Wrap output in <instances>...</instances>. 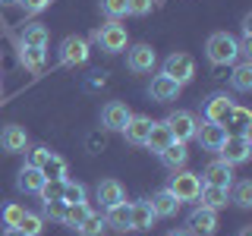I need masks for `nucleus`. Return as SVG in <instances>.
<instances>
[{"mask_svg": "<svg viewBox=\"0 0 252 236\" xmlns=\"http://www.w3.org/2000/svg\"><path fill=\"white\" fill-rule=\"evenodd\" d=\"M180 91H183V85L173 82V79H170V76H164V73H158V76L152 79V85H148V94H152V101H158V104L177 101V98H180Z\"/></svg>", "mask_w": 252, "mask_h": 236, "instance_id": "9b49d317", "label": "nucleus"}, {"mask_svg": "<svg viewBox=\"0 0 252 236\" xmlns=\"http://www.w3.org/2000/svg\"><path fill=\"white\" fill-rule=\"evenodd\" d=\"M199 199L205 208H211V211H218V208H224L227 202H230V189H220V186H208V183H202V192H199Z\"/></svg>", "mask_w": 252, "mask_h": 236, "instance_id": "5701e85b", "label": "nucleus"}, {"mask_svg": "<svg viewBox=\"0 0 252 236\" xmlns=\"http://www.w3.org/2000/svg\"><path fill=\"white\" fill-rule=\"evenodd\" d=\"M47 154H51V148H44V145L32 148V154H29V164H32V167H41V164L47 161Z\"/></svg>", "mask_w": 252, "mask_h": 236, "instance_id": "ea45409f", "label": "nucleus"}, {"mask_svg": "<svg viewBox=\"0 0 252 236\" xmlns=\"http://www.w3.org/2000/svg\"><path fill=\"white\" fill-rule=\"evenodd\" d=\"M104 230H107V220H104V214H94V211H92V214H89V217L82 220V224L76 227V233H79V236H101Z\"/></svg>", "mask_w": 252, "mask_h": 236, "instance_id": "bb28decb", "label": "nucleus"}, {"mask_svg": "<svg viewBox=\"0 0 252 236\" xmlns=\"http://www.w3.org/2000/svg\"><path fill=\"white\" fill-rule=\"evenodd\" d=\"M22 44L26 47H44L47 44V29L41 22H32V26L22 29Z\"/></svg>", "mask_w": 252, "mask_h": 236, "instance_id": "cd10ccee", "label": "nucleus"}, {"mask_svg": "<svg viewBox=\"0 0 252 236\" xmlns=\"http://www.w3.org/2000/svg\"><path fill=\"white\" fill-rule=\"evenodd\" d=\"M158 157H161V164H164L167 170H183V167H186V161H189L186 142H170V145L164 148V151L158 154Z\"/></svg>", "mask_w": 252, "mask_h": 236, "instance_id": "6ab92c4d", "label": "nucleus"}, {"mask_svg": "<svg viewBox=\"0 0 252 236\" xmlns=\"http://www.w3.org/2000/svg\"><path fill=\"white\" fill-rule=\"evenodd\" d=\"M101 13L107 19H123L129 13V6H126V0H101Z\"/></svg>", "mask_w": 252, "mask_h": 236, "instance_id": "72a5a7b5", "label": "nucleus"}, {"mask_svg": "<svg viewBox=\"0 0 252 236\" xmlns=\"http://www.w3.org/2000/svg\"><path fill=\"white\" fill-rule=\"evenodd\" d=\"M26 145H29V132L22 129V126H3V132H0V148L3 151H26Z\"/></svg>", "mask_w": 252, "mask_h": 236, "instance_id": "f3484780", "label": "nucleus"}, {"mask_svg": "<svg viewBox=\"0 0 252 236\" xmlns=\"http://www.w3.org/2000/svg\"><path fill=\"white\" fill-rule=\"evenodd\" d=\"M240 236H252V230H249V227H246V230H243V233H240Z\"/></svg>", "mask_w": 252, "mask_h": 236, "instance_id": "a18cd8bd", "label": "nucleus"}, {"mask_svg": "<svg viewBox=\"0 0 252 236\" xmlns=\"http://www.w3.org/2000/svg\"><path fill=\"white\" fill-rule=\"evenodd\" d=\"M94 195H98V202H101V208H114L117 202H123L126 199V192H123V186L117 183V179H101L98 186H94Z\"/></svg>", "mask_w": 252, "mask_h": 236, "instance_id": "dca6fc26", "label": "nucleus"}, {"mask_svg": "<svg viewBox=\"0 0 252 236\" xmlns=\"http://www.w3.org/2000/svg\"><path fill=\"white\" fill-rule=\"evenodd\" d=\"M195 139L202 142L205 151H218V148L224 145V139H227V126H218V123L202 120L199 126H195Z\"/></svg>", "mask_w": 252, "mask_h": 236, "instance_id": "ddd939ff", "label": "nucleus"}, {"mask_svg": "<svg viewBox=\"0 0 252 236\" xmlns=\"http://www.w3.org/2000/svg\"><path fill=\"white\" fill-rule=\"evenodd\" d=\"M186 227H189V233L192 236H215L218 230V211H211V208H195L192 214L186 217Z\"/></svg>", "mask_w": 252, "mask_h": 236, "instance_id": "0eeeda50", "label": "nucleus"}, {"mask_svg": "<svg viewBox=\"0 0 252 236\" xmlns=\"http://www.w3.org/2000/svg\"><path fill=\"white\" fill-rule=\"evenodd\" d=\"M202 183L208 186H220V189H230L233 186V167L227 161H211L202 173Z\"/></svg>", "mask_w": 252, "mask_h": 236, "instance_id": "4468645a", "label": "nucleus"}, {"mask_svg": "<svg viewBox=\"0 0 252 236\" xmlns=\"http://www.w3.org/2000/svg\"><path fill=\"white\" fill-rule=\"evenodd\" d=\"M44 214L51 220H60L63 224V214H66V202H44Z\"/></svg>", "mask_w": 252, "mask_h": 236, "instance_id": "4c0bfd02", "label": "nucleus"}, {"mask_svg": "<svg viewBox=\"0 0 252 236\" xmlns=\"http://www.w3.org/2000/svg\"><path fill=\"white\" fill-rule=\"evenodd\" d=\"M132 110L123 104V101H110V104H104V110H101V123H104V129L110 132H123V126L129 123Z\"/></svg>", "mask_w": 252, "mask_h": 236, "instance_id": "f8f14e48", "label": "nucleus"}, {"mask_svg": "<svg viewBox=\"0 0 252 236\" xmlns=\"http://www.w3.org/2000/svg\"><path fill=\"white\" fill-rule=\"evenodd\" d=\"M230 85L236 91H252V63L249 60H243V63H236L233 66V76H230Z\"/></svg>", "mask_w": 252, "mask_h": 236, "instance_id": "393cba45", "label": "nucleus"}, {"mask_svg": "<svg viewBox=\"0 0 252 236\" xmlns=\"http://www.w3.org/2000/svg\"><path fill=\"white\" fill-rule=\"evenodd\" d=\"M167 236H192V233H189V230H170Z\"/></svg>", "mask_w": 252, "mask_h": 236, "instance_id": "37998d69", "label": "nucleus"}, {"mask_svg": "<svg viewBox=\"0 0 252 236\" xmlns=\"http://www.w3.org/2000/svg\"><path fill=\"white\" fill-rule=\"evenodd\" d=\"M16 227H19V230H22V233H26V236H38V233H41V230H44V224H41V217H38V214H32V211H26V214H22V217H19V224H16Z\"/></svg>", "mask_w": 252, "mask_h": 236, "instance_id": "2f4dec72", "label": "nucleus"}, {"mask_svg": "<svg viewBox=\"0 0 252 236\" xmlns=\"http://www.w3.org/2000/svg\"><path fill=\"white\" fill-rule=\"evenodd\" d=\"M104 220H107V227H114V230H129V205H126V199L117 202L114 208H107Z\"/></svg>", "mask_w": 252, "mask_h": 236, "instance_id": "b1692460", "label": "nucleus"}, {"mask_svg": "<svg viewBox=\"0 0 252 236\" xmlns=\"http://www.w3.org/2000/svg\"><path fill=\"white\" fill-rule=\"evenodd\" d=\"M3 236H26V233H22L19 227H6V230H3Z\"/></svg>", "mask_w": 252, "mask_h": 236, "instance_id": "79ce46f5", "label": "nucleus"}, {"mask_svg": "<svg viewBox=\"0 0 252 236\" xmlns=\"http://www.w3.org/2000/svg\"><path fill=\"white\" fill-rule=\"evenodd\" d=\"M218 151H220V161H227L230 167H236V164H246L249 154H252V139L246 136V132H240V136H227L224 145H220Z\"/></svg>", "mask_w": 252, "mask_h": 236, "instance_id": "f03ea898", "label": "nucleus"}, {"mask_svg": "<svg viewBox=\"0 0 252 236\" xmlns=\"http://www.w3.org/2000/svg\"><path fill=\"white\" fill-rule=\"evenodd\" d=\"M16 3H19L26 13H41V10L51 6V0H16Z\"/></svg>", "mask_w": 252, "mask_h": 236, "instance_id": "58836bf2", "label": "nucleus"}, {"mask_svg": "<svg viewBox=\"0 0 252 236\" xmlns=\"http://www.w3.org/2000/svg\"><path fill=\"white\" fill-rule=\"evenodd\" d=\"M148 129H152V120L148 117H129V123L123 126V136L129 145H145Z\"/></svg>", "mask_w": 252, "mask_h": 236, "instance_id": "412c9836", "label": "nucleus"}, {"mask_svg": "<svg viewBox=\"0 0 252 236\" xmlns=\"http://www.w3.org/2000/svg\"><path fill=\"white\" fill-rule=\"evenodd\" d=\"M16 3V0H0V6H13Z\"/></svg>", "mask_w": 252, "mask_h": 236, "instance_id": "c03bdc74", "label": "nucleus"}, {"mask_svg": "<svg viewBox=\"0 0 252 236\" xmlns=\"http://www.w3.org/2000/svg\"><path fill=\"white\" fill-rule=\"evenodd\" d=\"M164 76H170L173 82H180V85H186V82H192L195 79V63L189 54H170L167 60H164V69H161Z\"/></svg>", "mask_w": 252, "mask_h": 236, "instance_id": "39448f33", "label": "nucleus"}, {"mask_svg": "<svg viewBox=\"0 0 252 236\" xmlns=\"http://www.w3.org/2000/svg\"><path fill=\"white\" fill-rule=\"evenodd\" d=\"M94 41L101 44V51L107 54H120L126 47V29L117 26V19H110L107 26H101L98 31H94Z\"/></svg>", "mask_w": 252, "mask_h": 236, "instance_id": "423d86ee", "label": "nucleus"}, {"mask_svg": "<svg viewBox=\"0 0 252 236\" xmlns=\"http://www.w3.org/2000/svg\"><path fill=\"white\" fill-rule=\"evenodd\" d=\"M41 186H44V173L38 167H32V164H26L19 170V177H16V189L19 192H38Z\"/></svg>", "mask_w": 252, "mask_h": 236, "instance_id": "4be33fe9", "label": "nucleus"}, {"mask_svg": "<svg viewBox=\"0 0 252 236\" xmlns=\"http://www.w3.org/2000/svg\"><path fill=\"white\" fill-rule=\"evenodd\" d=\"M22 214H26V208L13 202V205H3V211H0V220H3V227H16Z\"/></svg>", "mask_w": 252, "mask_h": 236, "instance_id": "e433bc0d", "label": "nucleus"}, {"mask_svg": "<svg viewBox=\"0 0 252 236\" xmlns=\"http://www.w3.org/2000/svg\"><path fill=\"white\" fill-rule=\"evenodd\" d=\"M155 211L148 202H132L129 205V230H152L155 227Z\"/></svg>", "mask_w": 252, "mask_h": 236, "instance_id": "2eb2a0df", "label": "nucleus"}, {"mask_svg": "<svg viewBox=\"0 0 252 236\" xmlns=\"http://www.w3.org/2000/svg\"><path fill=\"white\" fill-rule=\"evenodd\" d=\"M167 126L173 132V142H189V139H195V126H199V120H195L189 110H173V114L167 117Z\"/></svg>", "mask_w": 252, "mask_h": 236, "instance_id": "1a4fd4ad", "label": "nucleus"}, {"mask_svg": "<svg viewBox=\"0 0 252 236\" xmlns=\"http://www.w3.org/2000/svg\"><path fill=\"white\" fill-rule=\"evenodd\" d=\"M233 189V202L240 205V208H252V183L249 179H240L236 186H230Z\"/></svg>", "mask_w": 252, "mask_h": 236, "instance_id": "473e14b6", "label": "nucleus"}, {"mask_svg": "<svg viewBox=\"0 0 252 236\" xmlns=\"http://www.w3.org/2000/svg\"><path fill=\"white\" fill-rule=\"evenodd\" d=\"M63 183L66 179H44V186L38 189L41 202H63Z\"/></svg>", "mask_w": 252, "mask_h": 236, "instance_id": "7c9ffc66", "label": "nucleus"}, {"mask_svg": "<svg viewBox=\"0 0 252 236\" xmlns=\"http://www.w3.org/2000/svg\"><path fill=\"white\" fill-rule=\"evenodd\" d=\"M44 173V179H66V161H63L60 154H47V161L41 164V167H38Z\"/></svg>", "mask_w": 252, "mask_h": 236, "instance_id": "a878e982", "label": "nucleus"}, {"mask_svg": "<svg viewBox=\"0 0 252 236\" xmlns=\"http://www.w3.org/2000/svg\"><path fill=\"white\" fill-rule=\"evenodd\" d=\"M85 60H89V41L79 38V35L63 38V44H60V63L63 66H79Z\"/></svg>", "mask_w": 252, "mask_h": 236, "instance_id": "6e6552de", "label": "nucleus"}, {"mask_svg": "<svg viewBox=\"0 0 252 236\" xmlns=\"http://www.w3.org/2000/svg\"><path fill=\"white\" fill-rule=\"evenodd\" d=\"M236 104L230 98H227L224 91H215V94H208L205 98V104H202V117L208 123H218V126H227V120H230V110Z\"/></svg>", "mask_w": 252, "mask_h": 236, "instance_id": "20e7f679", "label": "nucleus"}, {"mask_svg": "<svg viewBox=\"0 0 252 236\" xmlns=\"http://www.w3.org/2000/svg\"><path fill=\"white\" fill-rule=\"evenodd\" d=\"M205 54H208V60L215 63V66H227V63H233L240 57V44H236V38L227 35V31H215V35L208 38V44H205Z\"/></svg>", "mask_w": 252, "mask_h": 236, "instance_id": "f257e3e1", "label": "nucleus"}, {"mask_svg": "<svg viewBox=\"0 0 252 236\" xmlns=\"http://www.w3.org/2000/svg\"><path fill=\"white\" fill-rule=\"evenodd\" d=\"M19 60H22V66L32 69V73H38V69L44 66V47H26L22 44V51H19Z\"/></svg>", "mask_w": 252, "mask_h": 236, "instance_id": "c85d7f7f", "label": "nucleus"}, {"mask_svg": "<svg viewBox=\"0 0 252 236\" xmlns=\"http://www.w3.org/2000/svg\"><path fill=\"white\" fill-rule=\"evenodd\" d=\"M126 6H129L132 16H145L148 10H152V0H126Z\"/></svg>", "mask_w": 252, "mask_h": 236, "instance_id": "a19ab883", "label": "nucleus"}, {"mask_svg": "<svg viewBox=\"0 0 252 236\" xmlns=\"http://www.w3.org/2000/svg\"><path fill=\"white\" fill-rule=\"evenodd\" d=\"M173 173H177V170H173ZM167 189L177 195V202H195L199 192H202V177H199V173H189V170H180L177 177L170 179Z\"/></svg>", "mask_w": 252, "mask_h": 236, "instance_id": "7ed1b4c3", "label": "nucleus"}, {"mask_svg": "<svg viewBox=\"0 0 252 236\" xmlns=\"http://www.w3.org/2000/svg\"><path fill=\"white\" fill-rule=\"evenodd\" d=\"M236 126V129H240V132H246V136H249V123H252V114H249V110L246 107H233L230 110V120H227V126Z\"/></svg>", "mask_w": 252, "mask_h": 236, "instance_id": "f704fd0d", "label": "nucleus"}, {"mask_svg": "<svg viewBox=\"0 0 252 236\" xmlns=\"http://www.w3.org/2000/svg\"><path fill=\"white\" fill-rule=\"evenodd\" d=\"M89 214H92L89 202H76V205H66V214H63V224H66V227H73V230H76V227L82 224V220L89 217Z\"/></svg>", "mask_w": 252, "mask_h": 236, "instance_id": "c756f323", "label": "nucleus"}, {"mask_svg": "<svg viewBox=\"0 0 252 236\" xmlns=\"http://www.w3.org/2000/svg\"><path fill=\"white\" fill-rule=\"evenodd\" d=\"M173 142V132H170V126H167V120H158V123H152V129H148V139H145V145L152 148L155 154H161L164 148H167Z\"/></svg>", "mask_w": 252, "mask_h": 236, "instance_id": "aec40b11", "label": "nucleus"}, {"mask_svg": "<svg viewBox=\"0 0 252 236\" xmlns=\"http://www.w3.org/2000/svg\"><path fill=\"white\" fill-rule=\"evenodd\" d=\"M152 211H155V217H173L180 211V205L183 202H177V195L170 192V189H161V192H155L152 195Z\"/></svg>", "mask_w": 252, "mask_h": 236, "instance_id": "a211bd4d", "label": "nucleus"}, {"mask_svg": "<svg viewBox=\"0 0 252 236\" xmlns=\"http://www.w3.org/2000/svg\"><path fill=\"white\" fill-rule=\"evenodd\" d=\"M155 63H158V54L152 51V44H132L126 51V66L132 73H152Z\"/></svg>", "mask_w": 252, "mask_h": 236, "instance_id": "9d476101", "label": "nucleus"}, {"mask_svg": "<svg viewBox=\"0 0 252 236\" xmlns=\"http://www.w3.org/2000/svg\"><path fill=\"white\" fill-rule=\"evenodd\" d=\"M63 202L66 205H76V202H85V186L82 183H63Z\"/></svg>", "mask_w": 252, "mask_h": 236, "instance_id": "c9c22d12", "label": "nucleus"}]
</instances>
